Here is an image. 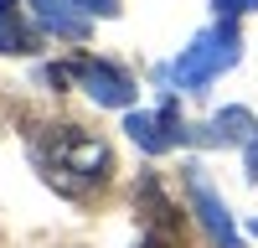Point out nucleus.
<instances>
[{
    "instance_id": "1",
    "label": "nucleus",
    "mask_w": 258,
    "mask_h": 248,
    "mask_svg": "<svg viewBox=\"0 0 258 248\" xmlns=\"http://www.w3.org/2000/svg\"><path fill=\"white\" fill-rule=\"evenodd\" d=\"M36 165H41V176H47L57 192L83 197V192H93V186L109 181L114 155H109V145L98 135H83L78 124H57L47 140H36Z\"/></svg>"
},
{
    "instance_id": "2",
    "label": "nucleus",
    "mask_w": 258,
    "mask_h": 248,
    "mask_svg": "<svg viewBox=\"0 0 258 248\" xmlns=\"http://www.w3.org/2000/svg\"><path fill=\"white\" fill-rule=\"evenodd\" d=\"M232 62H238V31H232V21H227V26L197 36V41L181 52L176 83H181V88H202V83H212L222 68H232Z\"/></svg>"
},
{
    "instance_id": "3",
    "label": "nucleus",
    "mask_w": 258,
    "mask_h": 248,
    "mask_svg": "<svg viewBox=\"0 0 258 248\" xmlns=\"http://www.w3.org/2000/svg\"><path fill=\"white\" fill-rule=\"evenodd\" d=\"M186 192H191V207H197V217H202L212 243H217V248H243L238 227H232V212L222 207V197L212 192V181L202 176V165H186Z\"/></svg>"
},
{
    "instance_id": "4",
    "label": "nucleus",
    "mask_w": 258,
    "mask_h": 248,
    "mask_svg": "<svg viewBox=\"0 0 258 248\" xmlns=\"http://www.w3.org/2000/svg\"><path fill=\"white\" fill-rule=\"evenodd\" d=\"M68 78H78V83H83V88H88L98 103H114V109H124V103L135 98V83H129L119 68H109V62H93V57L68 62Z\"/></svg>"
},
{
    "instance_id": "5",
    "label": "nucleus",
    "mask_w": 258,
    "mask_h": 248,
    "mask_svg": "<svg viewBox=\"0 0 258 248\" xmlns=\"http://www.w3.org/2000/svg\"><path fill=\"white\" fill-rule=\"evenodd\" d=\"M124 130L135 135L150 155H160V150H170V145H181V124H176V109H170V103H160L155 114H150V109H135V114L124 119Z\"/></svg>"
},
{
    "instance_id": "6",
    "label": "nucleus",
    "mask_w": 258,
    "mask_h": 248,
    "mask_svg": "<svg viewBox=\"0 0 258 248\" xmlns=\"http://www.w3.org/2000/svg\"><path fill=\"white\" fill-rule=\"evenodd\" d=\"M135 197H140V207H145V217H150V233H165V238H176V222H181V207L165 197V186H160V176L155 171H145L140 176V186H135Z\"/></svg>"
},
{
    "instance_id": "7",
    "label": "nucleus",
    "mask_w": 258,
    "mask_h": 248,
    "mask_svg": "<svg viewBox=\"0 0 258 248\" xmlns=\"http://www.w3.org/2000/svg\"><path fill=\"white\" fill-rule=\"evenodd\" d=\"M31 16H36L47 31L68 36V41H83V36H88V21L78 16L73 0H31Z\"/></svg>"
},
{
    "instance_id": "8",
    "label": "nucleus",
    "mask_w": 258,
    "mask_h": 248,
    "mask_svg": "<svg viewBox=\"0 0 258 248\" xmlns=\"http://www.w3.org/2000/svg\"><path fill=\"white\" fill-rule=\"evenodd\" d=\"M36 36L26 26V11L16 6V0H6V11H0V52H31Z\"/></svg>"
},
{
    "instance_id": "9",
    "label": "nucleus",
    "mask_w": 258,
    "mask_h": 248,
    "mask_svg": "<svg viewBox=\"0 0 258 248\" xmlns=\"http://www.w3.org/2000/svg\"><path fill=\"white\" fill-rule=\"evenodd\" d=\"M253 135V114L248 109H227V114H217V119H212L207 124V145H238V140H248Z\"/></svg>"
},
{
    "instance_id": "10",
    "label": "nucleus",
    "mask_w": 258,
    "mask_h": 248,
    "mask_svg": "<svg viewBox=\"0 0 258 248\" xmlns=\"http://www.w3.org/2000/svg\"><path fill=\"white\" fill-rule=\"evenodd\" d=\"M73 6H78L83 16H93V11H98V16H114V11H119V0H73Z\"/></svg>"
},
{
    "instance_id": "11",
    "label": "nucleus",
    "mask_w": 258,
    "mask_h": 248,
    "mask_svg": "<svg viewBox=\"0 0 258 248\" xmlns=\"http://www.w3.org/2000/svg\"><path fill=\"white\" fill-rule=\"evenodd\" d=\"M258 0H217V11H227V16H238V11H253Z\"/></svg>"
},
{
    "instance_id": "12",
    "label": "nucleus",
    "mask_w": 258,
    "mask_h": 248,
    "mask_svg": "<svg viewBox=\"0 0 258 248\" xmlns=\"http://www.w3.org/2000/svg\"><path fill=\"white\" fill-rule=\"evenodd\" d=\"M140 248H176V238H165V233H150Z\"/></svg>"
},
{
    "instance_id": "13",
    "label": "nucleus",
    "mask_w": 258,
    "mask_h": 248,
    "mask_svg": "<svg viewBox=\"0 0 258 248\" xmlns=\"http://www.w3.org/2000/svg\"><path fill=\"white\" fill-rule=\"evenodd\" d=\"M248 176L258 181V140H248Z\"/></svg>"
},
{
    "instance_id": "14",
    "label": "nucleus",
    "mask_w": 258,
    "mask_h": 248,
    "mask_svg": "<svg viewBox=\"0 0 258 248\" xmlns=\"http://www.w3.org/2000/svg\"><path fill=\"white\" fill-rule=\"evenodd\" d=\"M0 11H6V0H0Z\"/></svg>"
},
{
    "instance_id": "15",
    "label": "nucleus",
    "mask_w": 258,
    "mask_h": 248,
    "mask_svg": "<svg viewBox=\"0 0 258 248\" xmlns=\"http://www.w3.org/2000/svg\"><path fill=\"white\" fill-rule=\"evenodd\" d=\"M253 233H258V222H253Z\"/></svg>"
}]
</instances>
